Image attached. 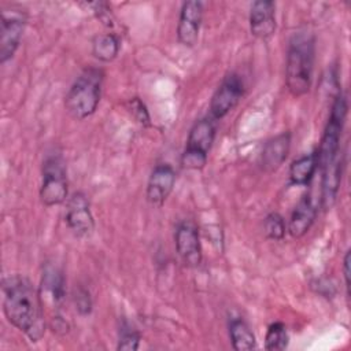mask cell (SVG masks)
Segmentation results:
<instances>
[{
    "label": "cell",
    "mask_w": 351,
    "mask_h": 351,
    "mask_svg": "<svg viewBox=\"0 0 351 351\" xmlns=\"http://www.w3.org/2000/svg\"><path fill=\"white\" fill-rule=\"evenodd\" d=\"M291 148V133L282 132L267 140L261 154V166L266 173L276 171L287 159Z\"/></svg>",
    "instance_id": "cell-14"
},
{
    "label": "cell",
    "mask_w": 351,
    "mask_h": 351,
    "mask_svg": "<svg viewBox=\"0 0 351 351\" xmlns=\"http://www.w3.org/2000/svg\"><path fill=\"white\" fill-rule=\"evenodd\" d=\"M285 230H287V225L282 215H280L276 211L266 215L263 221V232L267 239L282 240L285 236Z\"/></svg>",
    "instance_id": "cell-23"
},
{
    "label": "cell",
    "mask_w": 351,
    "mask_h": 351,
    "mask_svg": "<svg viewBox=\"0 0 351 351\" xmlns=\"http://www.w3.org/2000/svg\"><path fill=\"white\" fill-rule=\"evenodd\" d=\"M243 81L236 73L223 77L210 101V117L215 121L228 115L243 96Z\"/></svg>",
    "instance_id": "cell-8"
},
{
    "label": "cell",
    "mask_w": 351,
    "mask_h": 351,
    "mask_svg": "<svg viewBox=\"0 0 351 351\" xmlns=\"http://www.w3.org/2000/svg\"><path fill=\"white\" fill-rule=\"evenodd\" d=\"M315 217H317V207L311 196L310 195L303 196L291 214V218L287 225L288 233L293 239H300L310 230L311 225L315 221Z\"/></svg>",
    "instance_id": "cell-15"
},
{
    "label": "cell",
    "mask_w": 351,
    "mask_h": 351,
    "mask_svg": "<svg viewBox=\"0 0 351 351\" xmlns=\"http://www.w3.org/2000/svg\"><path fill=\"white\" fill-rule=\"evenodd\" d=\"M251 34L261 40L270 38L276 32V4L270 0H258L250 10Z\"/></svg>",
    "instance_id": "cell-13"
},
{
    "label": "cell",
    "mask_w": 351,
    "mask_h": 351,
    "mask_svg": "<svg viewBox=\"0 0 351 351\" xmlns=\"http://www.w3.org/2000/svg\"><path fill=\"white\" fill-rule=\"evenodd\" d=\"M174 184H176L174 169L167 163L156 165L151 171V176L147 182L145 197L148 203H151L152 206L160 207L173 192Z\"/></svg>",
    "instance_id": "cell-12"
},
{
    "label": "cell",
    "mask_w": 351,
    "mask_h": 351,
    "mask_svg": "<svg viewBox=\"0 0 351 351\" xmlns=\"http://www.w3.org/2000/svg\"><path fill=\"white\" fill-rule=\"evenodd\" d=\"M67 174L64 160L59 154H51L45 158L41 167L40 199L44 206H58L67 199Z\"/></svg>",
    "instance_id": "cell-5"
},
{
    "label": "cell",
    "mask_w": 351,
    "mask_h": 351,
    "mask_svg": "<svg viewBox=\"0 0 351 351\" xmlns=\"http://www.w3.org/2000/svg\"><path fill=\"white\" fill-rule=\"evenodd\" d=\"M350 261H351V251L347 250L343 261V274H344V281H346V289L347 295L350 296Z\"/></svg>",
    "instance_id": "cell-26"
},
{
    "label": "cell",
    "mask_w": 351,
    "mask_h": 351,
    "mask_svg": "<svg viewBox=\"0 0 351 351\" xmlns=\"http://www.w3.org/2000/svg\"><path fill=\"white\" fill-rule=\"evenodd\" d=\"M26 25V14L21 8L1 10L0 30V63H5L15 55Z\"/></svg>",
    "instance_id": "cell-7"
},
{
    "label": "cell",
    "mask_w": 351,
    "mask_h": 351,
    "mask_svg": "<svg viewBox=\"0 0 351 351\" xmlns=\"http://www.w3.org/2000/svg\"><path fill=\"white\" fill-rule=\"evenodd\" d=\"M73 299H74L75 310L81 315H88L92 311V298H90V293L86 288H84V287L75 288Z\"/></svg>",
    "instance_id": "cell-24"
},
{
    "label": "cell",
    "mask_w": 351,
    "mask_h": 351,
    "mask_svg": "<svg viewBox=\"0 0 351 351\" xmlns=\"http://www.w3.org/2000/svg\"><path fill=\"white\" fill-rule=\"evenodd\" d=\"M3 311L7 321L23 332L30 341H38L45 332L44 304L32 281L15 274L3 281Z\"/></svg>",
    "instance_id": "cell-1"
},
{
    "label": "cell",
    "mask_w": 351,
    "mask_h": 351,
    "mask_svg": "<svg viewBox=\"0 0 351 351\" xmlns=\"http://www.w3.org/2000/svg\"><path fill=\"white\" fill-rule=\"evenodd\" d=\"M288 332L282 322H273L269 325L265 336V348L269 351H280L288 346Z\"/></svg>",
    "instance_id": "cell-21"
},
{
    "label": "cell",
    "mask_w": 351,
    "mask_h": 351,
    "mask_svg": "<svg viewBox=\"0 0 351 351\" xmlns=\"http://www.w3.org/2000/svg\"><path fill=\"white\" fill-rule=\"evenodd\" d=\"M318 169L317 151L295 159L289 166V181L293 185H307Z\"/></svg>",
    "instance_id": "cell-18"
},
{
    "label": "cell",
    "mask_w": 351,
    "mask_h": 351,
    "mask_svg": "<svg viewBox=\"0 0 351 351\" xmlns=\"http://www.w3.org/2000/svg\"><path fill=\"white\" fill-rule=\"evenodd\" d=\"M202 19H203L202 1L189 0L182 3L178 25H177V38L182 45L191 48L197 43Z\"/></svg>",
    "instance_id": "cell-11"
},
{
    "label": "cell",
    "mask_w": 351,
    "mask_h": 351,
    "mask_svg": "<svg viewBox=\"0 0 351 351\" xmlns=\"http://www.w3.org/2000/svg\"><path fill=\"white\" fill-rule=\"evenodd\" d=\"M104 81V73L97 67H86L75 78L64 97V107L74 119H85L95 114Z\"/></svg>",
    "instance_id": "cell-3"
},
{
    "label": "cell",
    "mask_w": 351,
    "mask_h": 351,
    "mask_svg": "<svg viewBox=\"0 0 351 351\" xmlns=\"http://www.w3.org/2000/svg\"><path fill=\"white\" fill-rule=\"evenodd\" d=\"M64 221L74 236L86 237L92 234L95 229V219L85 193L74 192L71 197L67 199Z\"/></svg>",
    "instance_id": "cell-9"
},
{
    "label": "cell",
    "mask_w": 351,
    "mask_h": 351,
    "mask_svg": "<svg viewBox=\"0 0 351 351\" xmlns=\"http://www.w3.org/2000/svg\"><path fill=\"white\" fill-rule=\"evenodd\" d=\"M315 60V40L308 32L295 33L288 44L285 82L288 90L299 97L310 90Z\"/></svg>",
    "instance_id": "cell-2"
},
{
    "label": "cell",
    "mask_w": 351,
    "mask_h": 351,
    "mask_svg": "<svg viewBox=\"0 0 351 351\" xmlns=\"http://www.w3.org/2000/svg\"><path fill=\"white\" fill-rule=\"evenodd\" d=\"M129 106V111L130 114L134 117V119L143 125V126H149L151 125V118H149V114H148V110L145 107V104L138 99V97H133L129 100L128 103Z\"/></svg>",
    "instance_id": "cell-25"
},
{
    "label": "cell",
    "mask_w": 351,
    "mask_h": 351,
    "mask_svg": "<svg viewBox=\"0 0 351 351\" xmlns=\"http://www.w3.org/2000/svg\"><path fill=\"white\" fill-rule=\"evenodd\" d=\"M121 43L115 33L97 34L92 41V55L100 62H112L119 53Z\"/></svg>",
    "instance_id": "cell-20"
},
{
    "label": "cell",
    "mask_w": 351,
    "mask_h": 351,
    "mask_svg": "<svg viewBox=\"0 0 351 351\" xmlns=\"http://www.w3.org/2000/svg\"><path fill=\"white\" fill-rule=\"evenodd\" d=\"M41 299L49 300L53 304L55 315L59 314V307L66 296V285L63 274L59 269L52 265H47L41 277ZM53 317V315H52Z\"/></svg>",
    "instance_id": "cell-16"
},
{
    "label": "cell",
    "mask_w": 351,
    "mask_h": 351,
    "mask_svg": "<svg viewBox=\"0 0 351 351\" xmlns=\"http://www.w3.org/2000/svg\"><path fill=\"white\" fill-rule=\"evenodd\" d=\"M322 204L324 207H330L337 196L339 186L341 182L343 160L340 152L328 162L322 169Z\"/></svg>",
    "instance_id": "cell-17"
},
{
    "label": "cell",
    "mask_w": 351,
    "mask_h": 351,
    "mask_svg": "<svg viewBox=\"0 0 351 351\" xmlns=\"http://www.w3.org/2000/svg\"><path fill=\"white\" fill-rule=\"evenodd\" d=\"M176 250L182 262L191 267L202 263V245L196 226L191 221L178 223L174 233Z\"/></svg>",
    "instance_id": "cell-10"
},
{
    "label": "cell",
    "mask_w": 351,
    "mask_h": 351,
    "mask_svg": "<svg viewBox=\"0 0 351 351\" xmlns=\"http://www.w3.org/2000/svg\"><path fill=\"white\" fill-rule=\"evenodd\" d=\"M347 97L341 92L337 93L332 110L324 129V134L321 138V144L317 149L318 156V167L322 169L328 162H330L340 151V138L344 128L346 117H347Z\"/></svg>",
    "instance_id": "cell-6"
},
{
    "label": "cell",
    "mask_w": 351,
    "mask_h": 351,
    "mask_svg": "<svg viewBox=\"0 0 351 351\" xmlns=\"http://www.w3.org/2000/svg\"><path fill=\"white\" fill-rule=\"evenodd\" d=\"M215 132L217 123L211 117L202 118L193 123L181 156L182 167L189 170H200L204 167L215 138Z\"/></svg>",
    "instance_id": "cell-4"
},
{
    "label": "cell",
    "mask_w": 351,
    "mask_h": 351,
    "mask_svg": "<svg viewBox=\"0 0 351 351\" xmlns=\"http://www.w3.org/2000/svg\"><path fill=\"white\" fill-rule=\"evenodd\" d=\"M141 336L137 329H134L129 322L123 321L119 326L118 335V346L117 350L119 351H136L140 346Z\"/></svg>",
    "instance_id": "cell-22"
},
{
    "label": "cell",
    "mask_w": 351,
    "mask_h": 351,
    "mask_svg": "<svg viewBox=\"0 0 351 351\" xmlns=\"http://www.w3.org/2000/svg\"><path fill=\"white\" fill-rule=\"evenodd\" d=\"M229 337L236 351H251L256 347L255 335L243 318H232L229 322Z\"/></svg>",
    "instance_id": "cell-19"
}]
</instances>
